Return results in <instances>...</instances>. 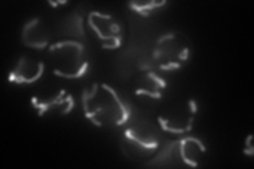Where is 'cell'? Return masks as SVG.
Wrapping results in <instances>:
<instances>
[{"label": "cell", "mask_w": 254, "mask_h": 169, "mask_svg": "<svg viewBox=\"0 0 254 169\" xmlns=\"http://www.w3.org/2000/svg\"><path fill=\"white\" fill-rule=\"evenodd\" d=\"M102 87L104 88V89H106L109 92L111 95L113 96V98L116 99V102H117V104L119 105V107H120V110H121V112H122V118L121 120H119L118 122H117V125H122V124H124L125 122H126L128 120V117H129V111L127 110V108H125L124 106H123V104L121 102V101L119 99L118 97V95H117V93H116V91H114L113 89H111V88L109 87V86H107L106 84H103L102 85Z\"/></svg>", "instance_id": "1"}, {"label": "cell", "mask_w": 254, "mask_h": 169, "mask_svg": "<svg viewBox=\"0 0 254 169\" xmlns=\"http://www.w3.org/2000/svg\"><path fill=\"white\" fill-rule=\"evenodd\" d=\"M165 0H163L162 2H160V3H157L156 1H150L148 2L146 5H138V4H136L135 2H130L129 5L132 7V10H135L137 11V12H149L150 10H153V9H155V7H162L163 4H165Z\"/></svg>", "instance_id": "2"}, {"label": "cell", "mask_w": 254, "mask_h": 169, "mask_svg": "<svg viewBox=\"0 0 254 169\" xmlns=\"http://www.w3.org/2000/svg\"><path fill=\"white\" fill-rule=\"evenodd\" d=\"M87 67H88V62H84L82 67L80 68V70L77 71V73L75 74H64L58 70H54V74H56V75L60 77H66V78H80V77H82L84 75V73L87 70Z\"/></svg>", "instance_id": "3"}, {"label": "cell", "mask_w": 254, "mask_h": 169, "mask_svg": "<svg viewBox=\"0 0 254 169\" xmlns=\"http://www.w3.org/2000/svg\"><path fill=\"white\" fill-rule=\"evenodd\" d=\"M125 135H126V137L130 138V140H132V141H135L136 143H138L140 146L144 147V148H146V149L156 148V147L158 146V144L156 143V142H153V143H145V142H142V141H140L138 137H136L135 135H133L132 130H126V131H125Z\"/></svg>", "instance_id": "4"}, {"label": "cell", "mask_w": 254, "mask_h": 169, "mask_svg": "<svg viewBox=\"0 0 254 169\" xmlns=\"http://www.w3.org/2000/svg\"><path fill=\"white\" fill-rule=\"evenodd\" d=\"M185 138L182 140L180 142V152H181V157H182V159L184 161V163H186V164H189V166H192V167H197V163L195 162V161H191L189 160L188 157H185V149H184V147H185Z\"/></svg>", "instance_id": "5"}, {"label": "cell", "mask_w": 254, "mask_h": 169, "mask_svg": "<svg viewBox=\"0 0 254 169\" xmlns=\"http://www.w3.org/2000/svg\"><path fill=\"white\" fill-rule=\"evenodd\" d=\"M158 121L159 123H160L161 127H162V129L165 130V131L173 132V133H183V132H185L184 129H175V128H172V127H168L167 126V121H164L162 117H159Z\"/></svg>", "instance_id": "6"}, {"label": "cell", "mask_w": 254, "mask_h": 169, "mask_svg": "<svg viewBox=\"0 0 254 169\" xmlns=\"http://www.w3.org/2000/svg\"><path fill=\"white\" fill-rule=\"evenodd\" d=\"M147 76H148L150 79H153V82H155V84H157L160 88H165V86H166L165 82H164L162 78H160L159 76L156 75L155 73H153V72H149V73L147 74Z\"/></svg>", "instance_id": "7"}, {"label": "cell", "mask_w": 254, "mask_h": 169, "mask_svg": "<svg viewBox=\"0 0 254 169\" xmlns=\"http://www.w3.org/2000/svg\"><path fill=\"white\" fill-rule=\"evenodd\" d=\"M136 94H137V95H140V94H146V95H148V96H150V97H153V98H160L161 96H162V94L159 92V91H156V92H149V91L143 90V89L137 90Z\"/></svg>", "instance_id": "8"}, {"label": "cell", "mask_w": 254, "mask_h": 169, "mask_svg": "<svg viewBox=\"0 0 254 169\" xmlns=\"http://www.w3.org/2000/svg\"><path fill=\"white\" fill-rule=\"evenodd\" d=\"M181 67L180 63H177V62H168L167 65H162L160 66L161 70H164V71H167V70H176V69H179Z\"/></svg>", "instance_id": "9"}, {"label": "cell", "mask_w": 254, "mask_h": 169, "mask_svg": "<svg viewBox=\"0 0 254 169\" xmlns=\"http://www.w3.org/2000/svg\"><path fill=\"white\" fill-rule=\"evenodd\" d=\"M185 141H186V142H193V143H195V144H196V145L199 146L200 150L203 151V152L205 151V147L203 146V144H202L201 142H200L199 140H197V138H195V137H186V138H185Z\"/></svg>", "instance_id": "10"}, {"label": "cell", "mask_w": 254, "mask_h": 169, "mask_svg": "<svg viewBox=\"0 0 254 169\" xmlns=\"http://www.w3.org/2000/svg\"><path fill=\"white\" fill-rule=\"evenodd\" d=\"M73 107H74V102H73V98H72L71 101L69 102V106L67 107L65 110H64L63 113H64V114H67V113H69V112L71 111V109H72V108H73Z\"/></svg>", "instance_id": "11"}, {"label": "cell", "mask_w": 254, "mask_h": 169, "mask_svg": "<svg viewBox=\"0 0 254 169\" xmlns=\"http://www.w3.org/2000/svg\"><path fill=\"white\" fill-rule=\"evenodd\" d=\"M189 106H191L192 112L196 113L197 112V106H196V102H195V101H193V99H189Z\"/></svg>", "instance_id": "12"}, {"label": "cell", "mask_w": 254, "mask_h": 169, "mask_svg": "<svg viewBox=\"0 0 254 169\" xmlns=\"http://www.w3.org/2000/svg\"><path fill=\"white\" fill-rule=\"evenodd\" d=\"M244 153H245V154H248V156H251V157H252L253 154H254V148H253V146H250V148H249V149L246 148L245 150H244Z\"/></svg>", "instance_id": "13"}, {"label": "cell", "mask_w": 254, "mask_h": 169, "mask_svg": "<svg viewBox=\"0 0 254 169\" xmlns=\"http://www.w3.org/2000/svg\"><path fill=\"white\" fill-rule=\"evenodd\" d=\"M193 121H194V118H193V117H189V124H188V127H186V128L184 129L186 132H189V131H191V130H192V123H193Z\"/></svg>", "instance_id": "14"}, {"label": "cell", "mask_w": 254, "mask_h": 169, "mask_svg": "<svg viewBox=\"0 0 254 169\" xmlns=\"http://www.w3.org/2000/svg\"><path fill=\"white\" fill-rule=\"evenodd\" d=\"M252 134H250L249 137H247V140H246V146L247 147H249L250 146V143H251V140H252Z\"/></svg>", "instance_id": "15"}, {"label": "cell", "mask_w": 254, "mask_h": 169, "mask_svg": "<svg viewBox=\"0 0 254 169\" xmlns=\"http://www.w3.org/2000/svg\"><path fill=\"white\" fill-rule=\"evenodd\" d=\"M49 4H51V5H52V7H57V4H58V3H57V1H56V2H54V1H51V0H50V1H49Z\"/></svg>", "instance_id": "16"}, {"label": "cell", "mask_w": 254, "mask_h": 169, "mask_svg": "<svg viewBox=\"0 0 254 169\" xmlns=\"http://www.w3.org/2000/svg\"><path fill=\"white\" fill-rule=\"evenodd\" d=\"M57 3L58 4H65V3H68V1H60V0H58Z\"/></svg>", "instance_id": "17"}]
</instances>
